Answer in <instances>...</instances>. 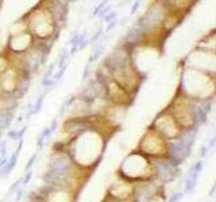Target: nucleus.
<instances>
[{
  "instance_id": "25",
  "label": "nucleus",
  "mask_w": 216,
  "mask_h": 202,
  "mask_svg": "<svg viewBox=\"0 0 216 202\" xmlns=\"http://www.w3.org/2000/svg\"><path fill=\"white\" fill-rule=\"evenodd\" d=\"M215 140H216V138H215V136H213V138L211 139V141H209V146H208V147H209V148H212V147L215 146Z\"/></svg>"
},
{
  "instance_id": "21",
  "label": "nucleus",
  "mask_w": 216,
  "mask_h": 202,
  "mask_svg": "<svg viewBox=\"0 0 216 202\" xmlns=\"http://www.w3.org/2000/svg\"><path fill=\"white\" fill-rule=\"evenodd\" d=\"M57 125H58V120H57V117H56V119H53V120H51V123H50V127H49V129L53 132V131H54V129L57 128Z\"/></svg>"
},
{
  "instance_id": "23",
  "label": "nucleus",
  "mask_w": 216,
  "mask_h": 202,
  "mask_svg": "<svg viewBox=\"0 0 216 202\" xmlns=\"http://www.w3.org/2000/svg\"><path fill=\"white\" fill-rule=\"evenodd\" d=\"M23 191H24V190H23L22 187H19V189L16 190V193H18V195H16V201H21L22 195H23Z\"/></svg>"
},
{
  "instance_id": "15",
  "label": "nucleus",
  "mask_w": 216,
  "mask_h": 202,
  "mask_svg": "<svg viewBox=\"0 0 216 202\" xmlns=\"http://www.w3.org/2000/svg\"><path fill=\"white\" fill-rule=\"evenodd\" d=\"M50 133H51V131L49 129V127H46V128H43V131L41 132V135H39V136H41L43 140H46V139L50 136Z\"/></svg>"
},
{
  "instance_id": "18",
  "label": "nucleus",
  "mask_w": 216,
  "mask_h": 202,
  "mask_svg": "<svg viewBox=\"0 0 216 202\" xmlns=\"http://www.w3.org/2000/svg\"><path fill=\"white\" fill-rule=\"evenodd\" d=\"M31 176H32V171H27V174L24 175V178H23V181H22V183L26 186V184H29V182H30V179H31Z\"/></svg>"
},
{
  "instance_id": "4",
  "label": "nucleus",
  "mask_w": 216,
  "mask_h": 202,
  "mask_svg": "<svg viewBox=\"0 0 216 202\" xmlns=\"http://www.w3.org/2000/svg\"><path fill=\"white\" fill-rule=\"evenodd\" d=\"M103 51H104V42L100 41V42H97V44L95 46L93 53H92V55L89 57V61H88V63H92V62L97 61V59H99V57L101 55Z\"/></svg>"
},
{
  "instance_id": "28",
  "label": "nucleus",
  "mask_w": 216,
  "mask_h": 202,
  "mask_svg": "<svg viewBox=\"0 0 216 202\" xmlns=\"http://www.w3.org/2000/svg\"><path fill=\"white\" fill-rule=\"evenodd\" d=\"M108 1H109V0H108Z\"/></svg>"
},
{
  "instance_id": "14",
  "label": "nucleus",
  "mask_w": 216,
  "mask_h": 202,
  "mask_svg": "<svg viewBox=\"0 0 216 202\" xmlns=\"http://www.w3.org/2000/svg\"><path fill=\"white\" fill-rule=\"evenodd\" d=\"M7 135H8V138L11 139V140H18V129H11V131L7 132Z\"/></svg>"
},
{
  "instance_id": "26",
  "label": "nucleus",
  "mask_w": 216,
  "mask_h": 202,
  "mask_svg": "<svg viewBox=\"0 0 216 202\" xmlns=\"http://www.w3.org/2000/svg\"><path fill=\"white\" fill-rule=\"evenodd\" d=\"M215 189H216V184H213L212 189H211V191H209V197H213V193H215Z\"/></svg>"
},
{
  "instance_id": "1",
  "label": "nucleus",
  "mask_w": 216,
  "mask_h": 202,
  "mask_svg": "<svg viewBox=\"0 0 216 202\" xmlns=\"http://www.w3.org/2000/svg\"><path fill=\"white\" fill-rule=\"evenodd\" d=\"M165 14H166V8H165L161 3L154 1L153 4H150V7L146 11V14L138 19L140 20V23H142L146 34H149L151 30L162 26V23H164V20H165Z\"/></svg>"
},
{
  "instance_id": "13",
  "label": "nucleus",
  "mask_w": 216,
  "mask_h": 202,
  "mask_svg": "<svg viewBox=\"0 0 216 202\" xmlns=\"http://www.w3.org/2000/svg\"><path fill=\"white\" fill-rule=\"evenodd\" d=\"M109 11H111V7H109V6H108V7L104 6V7H103L101 11H100L99 14H97V16H99V18H104V16H105V15H107Z\"/></svg>"
},
{
  "instance_id": "2",
  "label": "nucleus",
  "mask_w": 216,
  "mask_h": 202,
  "mask_svg": "<svg viewBox=\"0 0 216 202\" xmlns=\"http://www.w3.org/2000/svg\"><path fill=\"white\" fill-rule=\"evenodd\" d=\"M130 65H131V55H130L122 46L116 47L111 54H108V55L105 57L104 62H103V66H104L111 74L114 73V71L122 70V69L130 66Z\"/></svg>"
},
{
  "instance_id": "16",
  "label": "nucleus",
  "mask_w": 216,
  "mask_h": 202,
  "mask_svg": "<svg viewBox=\"0 0 216 202\" xmlns=\"http://www.w3.org/2000/svg\"><path fill=\"white\" fill-rule=\"evenodd\" d=\"M107 3H108V0H103V3H100L99 6H97L96 8H95V11H93V15H95V16H97V14H99L100 11H101V9H103V7H104Z\"/></svg>"
},
{
  "instance_id": "19",
  "label": "nucleus",
  "mask_w": 216,
  "mask_h": 202,
  "mask_svg": "<svg viewBox=\"0 0 216 202\" xmlns=\"http://www.w3.org/2000/svg\"><path fill=\"white\" fill-rule=\"evenodd\" d=\"M139 7H140V0H135V3L132 4V7H131V14H135Z\"/></svg>"
},
{
  "instance_id": "22",
  "label": "nucleus",
  "mask_w": 216,
  "mask_h": 202,
  "mask_svg": "<svg viewBox=\"0 0 216 202\" xmlns=\"http://www.w3.org/2000/svg\"><path fill=\"white\" fill-rule=\"evenodd\" d=\"M208 151H209V147L203 146L201 147V152H200V156H201V158H205V156L208 155Z\"/></svg>"
},
{
  "instance_id": "17",
  "label": "nucleus",
  "mask_w": 216,
  "mask_h": 202,
  "mask_svg": "<svg viewBox=\"0 0 216 202\" xmlns=\"http://www.w3.org/2000/svg\"><path fill=\"white\" fill-rule=\"evenodd\" d=\"M35 160H37V154H34V155H32L31 158L29 159V163H27V166H26V171H29L30 168H31L32 164L35 163Z\"/></svg>"
},
{
  "instance_id": "27",
  "label": "nucleus",
  "mask_w": 216,
  "mask_h": 202,
  "mask_svg": "<svg viewBox=\"0 0 216 202\" xmlns=\"http://www.w3.org/2000/svg\"><path fill=\"white\" fill-rule=\"evenodd\" d=\"M72 1H79V0H72Z\"/></svg>"
},
{
  "instance_id": "6",
  "label": "nucleus",
  "mask_w": 216,
  "mask_h": 202,
  "mask_svg": "<svg viewBox=\"0 0 216 202\" xmlns=\"http://www.w3.org/2000/svg\"><path fill=\"white\" fill-rule=\"evenodd\" d=\"M74 101H76V97H74V96H72V94H70V96H68V98L65 100L64 104H62V106H61V111H60V114H64V112L66 111V109L69 108V106L72 105V104H73Z\"/></svg>"
},
{
  "instance_id": "10",
  "label": "nucleus",
  "mask_w": 216,
  "mask_h": 202,
  "mask_svg": "<svg viewBox=\"0 0 216 202\" xmlns=\"http://www.w3.org/2000/svg\"><path fill=\"white\" fill-rule=\"evenodd\" d=\"M182 195H184V193H181V191H178V193H174L172 197H170V199L168 202H178L180 199L182 198Z\"/></svg>"
},
{
  "instance_id": "12",
  "label": "nucleus",
  "mask_w": 216,
  "mask_h": 202,
  "mask_svg": "<svg viewBox=\"0 0 216 202\" xmlns=\"http://www.w3.org/2000/svg\"><path fill=\"white\" fill-rule=\"evenodd\" d=\"M101 35H103V28H100L99 31H97L96 34H95V35L92 36L91 39H89V42H91V43H95V42H96V41H99V39L101 38Z\"/></svg>"
},
{
  "instance_id": "9",
  "label": "nucleus",
  "mask_w": 216,
  "mask_h": 202,
  "mask_svg": "<svg viewBox=\"0 0 216 202\" xmlns=\"http://www.w3.org/2000/svg\"><path fill=\"white\" fill-rule=\"evenodd\" d=\"M114 19H116V12H115V11H109L104 16V22H107V23H109V22L114 20Z\"/></svg>"
},
{
  "instance_id": "20",
  "label": "nucleus",
  "mask_w": 216,
  "mask_h": 202,
  "mask_svg": "<svg viewBox=\"0 0 216 202\" xmlns=\"http://www.w3.org/2000/svg\"><path fill=\"white\" fill-rule=\"evenodd\" d=\"M116 23H118V20H116V19H114V20H111V22H109V23L107 24V28H105V31H107V32H108V31H111V30L114 28L115 26H116Z\"/></svg>"
},
{
  "instance_id": "5",
  "label": "nucleus",
  "mask_w": 216,
  "mask_h": 202,
  "mask_svg": "<svg viewBox=\"0 0 216 202\" xmlns=\"http://www.w3.org/2000/svg\"><path fill=\"white\" fill-rule=\"evenodd\" d=\"M43 98H45V94H42V96L38 97V100L35 101L34 105H31L34 109H30L29 111V116H31V114H37L39 111L42 109V103H43Z\"/></svg>"
},
{
  "instance_id": "24",
  "label": "nucleus",
  "mask_w": 216,
  "mask_h": 202,
  "mask_svg": "<svg viewBox=\"0 0 216 202\" xmlns=\"http://www.w3.org/2000/svg\"><path fill=\"white\" fill-rule=\"evenodd\" d=\"M6 147H7V140L0 141V149H6Z\"/></svg>"
},
{
  "instance_id": "7",
  "label": "nucleus",
  "mask_w": 216,
  "mask_h": 202,
  "mask_svg": "<svg viewBox=\"0 0 216 202\" xmlns=\"http://www.w3.org/2000/svg\"><path fill=\"white\" fill-rule=\"evenodd\" d=\"M203 167H204V162H203V160L196 162V163L190 167V173H197V174H199L200 171L203 170Z\"/></svg>"
},
{
  "instance_id": "11",
  "label": "nucleus",
  "mask_w": 216,
  "mask_h": 202,
  "mask_svg": "<svg viewBox=\"0 0 216 202\" xmlns=\"http://www.w3.org/2000/svg\"><path fill=\"white\" fill-rule=\"evenodd\" d=\"M89 74H91V63H87V66L84 67V73H82V81H85L89 77Z\"/></svg>"
},
{
  "instance_id": "8",
  "label": "nucleus",
  "mask_w": 216,
  "mask_h": 202,
  "mask_svg": "<svg viewBox=\"0 0 216 202\" xmlns=\"http://www.w3.org/2000/svg\"><path fill=\"white\" fill-rule=\"evenodd\" d=\"M22 181H23V178H18L16 181L14 182V184H12L11 187H10V190H8V194H11V193H14L15 190H16L18 187H19V184L22 183Z\"/></svg>"
},
{
  "instance_id": "3",
  "label": "nucleus",
  "mask_w": 216,
  "mask_h": 202,
  "mask_svg": "<svg viewBox=\"0 0 216 202\" xmlns=\"http://www.w3.org/2000/svg\"><path fill=\"white\" fill-rule=\"evenodd\" d=\"M197 173H189L187 181H185V187H184V193H190V191L195 190L196 183H197Z\"/></svg>"
}]
</instances>
